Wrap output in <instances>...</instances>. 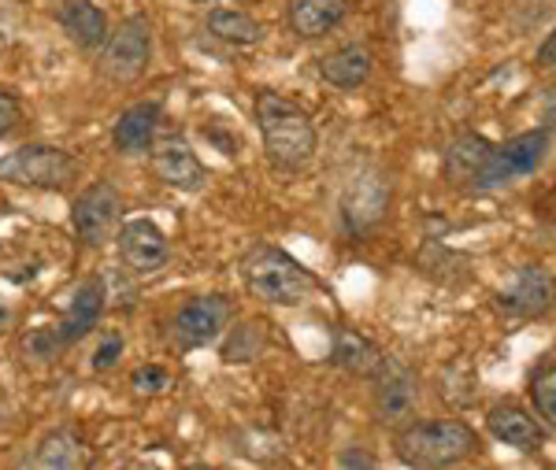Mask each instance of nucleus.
<instances>
[{
  "label": "nucleus",
  "mask_w": 556,
  "mask_h": 470,
  "mask_svg": "<svg viewBox=\"0 0 556 470\" xmlns=\"http://www.w3.org/2000/svg\"><path fill=\"white\" fill-rule=\"evenodd\" d=\"M253 115L260 126V138H264L267 160L278 170H301L312 164L319 138L316 126H312V115L301 104H293L282 93H271V89H260L253 101Z\"/></svg>",
  "instance_id": "f257e3e1"
},
{
  "label": "nucleus",
  "mask_w": 556,
  "mask_h": 470,
  "mask_svg": "<svg viewBox=\"0 0 556 470\" xmlns=\"http://www.w3.org/2000/svg\"><path fill=\"white\" fill-rule=\"evenodd\" d=\"M479 437L468 422L456 419H430V422H405L393 437V452L405 467L419 470H438V467H456L468 456H475Z\"/></svg>",
  "instance_id": "f03ea898"
},
{
  "label": "nucleus",
  "mask_w": 556,
  "mask_h": 470,
  "mask_svg": "<svg viewBox=\"0 0 556 470\" xmlns=\"http://www.w3.org/2000/svg\"><path fill=\"white\" fill-rule=\"evenodd\" d=\"M245 285L256 301L271 304V307H298L316 293V278L312 270L298 264L290 252L271 249V245H260L245 256Z\"/></svg>",
  "instance_id": "7ed1b4c3"
},
{
  "label": "nucleus",
  "mask_w": 556,
  "mask_h": 470,
  "mask_svg": "<svg viewBox=\"0 0 556 470\" xmlns=\"http://www.w3.org/2000/svg\"><path fill=\"white\" fill-rule=\"evenodd\" d=\"M78 175H83V164L56 144H23L0 160V182L41 189V193H64L71 182H78Z\"/></svg>",
  "instance_id": "20e7f679"
},
{
  "label": "nucleus",
  "mask_w": 556,
  "mask_h": 470,
  "mask_svg": "<svg viewBox=\"0 0 556 470\" xmlns=\"http://www.w3.org/2000/svg\"><path fill=\"white\" fill-rule=\"evenodd\" d=\"M152 63V23L149 15H127L101 45V75L108 82H138Z\"/></svg>",
  "instance_id": "39448f33"
},
{
  "label": "nucleus",
  "mask_w": 556,
  "mask_h": 470,
  "mask_svg": "<svg viewBox=\"0 0 556 470\" xmlns=\"http://www.w3.org/2000/svg\"><path fill=\"white\" fill-rule=\"evenodd\" d=\"M119 215H123V196L115 186L93 182L71 201V226L75 238L86 249H104L108 241H115L119 233Z\"/></svg>",
  "instance_id": "423d86ee"
},
{
  "label": "nucleus",
  "mask_w": 556,
  "mask_h": 470,
  "mask_svg": "<svg viewBox=\"0 0 556 470\" xmlns=\"http://www.w3.org/2000/svg\"><path fill=\"white\" fill-rule=\"evenodd\" d=\"M549 156V134L545 130H527L508 138L505 144H493L490 164L482 170L479 189H497V186H513L516 178L534 175L538 167Z\"/></svg>",
  "instance_id": "0eeeda50"
},
{
  "label": "nucleus",
  "mask_w": 556,
  "mask_h": 470,
  "mask_svg": "<svg viewBox=\"0 0 556 470\" xmlns=\"http://www.w3.org/2000/svg\"><path fill=\"white\" fill-rule=\"evenodd\" d=\"M230 322V301L219 293L208 296H193L190 304H182L172 319V345L178 352H193V348H208L223 338Z\"/></svg>",
  "instance_id": "6e6552de"
},
{
  "label": "nucleus",
  "mask_w": 556,
  "mask_h": 470,
  "mask_svg": "<svg viewBox=\"0 0 556 470\" xmlns=\"http://www.w3.org/2000/svg\"><path fill=\"white\" fill-rule=\"evenodd\" d=\"M338 212H342L345 233H353V238L375 230V226L386 219V212H390V178H386L382 170H361V175L345 186Z\"/></svg>",
  "instance_id": "1a4fd4ad"
},
{
  "label": "nucleus",
  "mask_w": 556,
  "mask_h": 470,
  "mask_svg": "<svg viewBox=\"0 0 556 470\" xmlns=\"http://www.w3.org/2000/svg\"><path fill=\"white\" fill-rule=\"evenodd\" d=\"M371 401H375V415L386 427H405V422L416 415V404H419V382L408 367L393 364L386 356V364L371 374Z\"/></svg>",
  "instance_id": "9d476101"
},
{
  "label": "nucleus",
  "mask_w": 556,
  "mask_h": 470,
  "mask_svg": "<svg viewBox=\"0 0 556 470\" xmlns=\"http://www.w3.org/2000/svg\"><path fill=\"white\" fill-rule=\"evenodd\" d=\"M152 170L167 189H178V193H201L204 182H208V167L201 164V156L193 152V144L178 134H167V138L152 141Z\"/></svg>",
  "instance_id": "9b49d317"
},
{
  "label": "nucleus",
  "mask_w": 556,
  "mask_h": 470,
  "mask_svg": "<svg viewBox=\"0 0 556 470\" xmlns=\"http://www.w3.org/2000/svg\"><path fill=\"white\" fill-rule=\"evenodd\" d=\"M115 245H119L123 267L134 270V275H152V270H160L167 264V256H172V241H167V233L152 219L123 223L119 233H115Z\"/></svg>",
  "instance_id": "f8f14e48"
},
{
  "label": "nucleus",
  "mask_w": 556,
  "mask_h": 470,
  "mask_svg": "<svg viewBox=\"0 0 556 470\" xmlns=\"http://www.w3.org/2000/svg\"><path fill=\"white\" fill-rule=\"evenodd\" d=\"M556 304V278L545 267H523L516 282L497 296V307L516 319H534Z\"/></svg>",
  "instance_id": "ddd939ff"
},
{
  "label": "nucleus",
  "mask_w": 556,
  "mask_h": 470,
  "mask_svg": "<svg viewBox=\"0 0 556 470\" xmlns=\"http://www.w3.org/2000/svg\"><path fill=\"white\" fill-rule=\"evenodd\" d=\"M104 307H108V289H104V278H86L83 285H78V293L71 296V304H67V312H64V319H60V341H64V348L71 345H78V341L86 338L89 330L101 322V315H104Z\"/></svg>",
  "instance_id": "4468645a"
},
{
  "label": "nucleus",
  "mask_w": 556,
  "mask_h": 470,
  "mask_svg": "<svg viewBox=\"0 0 556 470\" xmlns=\"http://www.w3.org/2000/svg\"><path fill=\"white\" fill-rule=\"evenodd\" d=\"M56 23L71 38V45H78L83 52H101V45L108 41V30H112L108 15L93 0H60Z\"/></svg>",
  "instance_id": "2eb2a0df"
},
{
  "label": "nucleus",
  "mask_w": 556,
  "mask_h": 470,
  "mask_svg": "<svg viewBox=\"0 0 556 470\" xmlns=\"http://www.w3.org/2000/svg\"><path fill=\"white\" fill-rule=\"evenodd\" d=\"M160 115H164L160 101L127 107L112 126L115 152H123V156H141V152H149L152 141H156V130H160Z\"/></svg>",
  "instance_id": "dca6fc26"
},
{
  "label": "nucleus",
  "mask_w": 556,
  "mask_h": 470,
  "mask_svg": "<svg viewBox=\"0 0 556 470\" xmlns=\"http://www.w3.org/2000/svg\"><path fill=\"white\" fill-rule=\"evenodd\" d=\"M349 15V0H290L286 23L290 30L304 41L327 38L330 30H338Z\"/></svg>",
  "instance_id": "f3484780"
},
{
  "label": "nucleus",
  "mask_w": 556,
  "mask_h": 470,
  "mask_svg": "<svg viewBox=\"0 0 556 470\" xmlns=\"http://www.w3.org/2000/svg\"><path fill=\"white\" fill-rule=\"evenodd\" d=\"M486 427L493 437L519 452H534V448H542V441H545V430L538 427V419L531 411L519 408V404H497V408L486 415Z\"/></svg>",
  "instance_id": "a211bd4d"
},
{
  "label": "nucleus",
  "mask_w": 556,
  "mask_h": 470,
  "mask_svg": "<svg viewBox=\"0 0 556 470\" xmlns=\"http://www.w3.org/2000/svg\"><path fill=\"white\" fill-rule=\"evenodd\" d=\"M490 152H493V144L486 138H479V134H464V138H456L450 149H445V160H442L445 178H450L453 186L479 189L482 170H486V164H490Z\"/></svg>",
  "instance_id": "6ab92c4d"
},
{
  "label": "nucleus",
  "mask_w": 556,
  "mask_h": 470,
  "mask_svg": "<svg viewBox=\"0 0 556 470\" xmlns=\"http://www.w3.org/2000/svg\"><path fill=\"white\" fill-rule=\"evenodd\" d=\"M375 56L364 49V45H342V49L327 52L319 60V75L323 82H330L334 89H356L371 78Z\"/></svg>",
  "instance_id": "aec40b11"
},
{
  "label": "nucleus",
  "mask_w": 556,
  "mask_h": 470,
  "mask_svg": "<svg viewBox=\"0 0 556 470\" xmlns=\"http://www.w3.org/2000/svg\"><path fill=\"white\" fill-rule=\"evenodd\" d=\"M86 463V445L71 427H56L34 445L26 467H41V470H71Z\"/></svg>",
  "instance_id": "412c9836"
},
{
  "label": "nucleus",
  "mask_w": 556,
  "mask_h": 470,
  "mask_svg": "<svg viewBox=\"0 0 556 470\" xmlns=\"http://www.w3.org/2000/svg\"><path fill=\"white\" fill-rule=\"evenodd\" d=\"M330 364L349 370V374H361V378H371L375 370L386 364L382 348L371 345L364 333L342 327L334 333V345H330Z\"/></svg>",
  "instance_id": "4be33fe9"
},
{
  "label": "nucleus",
  "mask_w": 556,
  "mask_h": 470,
  "mask_svg": "<svg viewBox=\"0 0 556 470\" xmlns=\"http://www.w3.org/2000/svg\"><path fill=\"white\" fill-rule=\"evenodd\" d=\"M204 30H208L215 41L238 45V49H249V45L264 41V26H260L249 12H238V8H215V12H208Z\"/></svg>",
  "instance_id": "5701e85b"
},
{
  "label": "nucleus",
  "mask_w": 556,
  "mask_h": 470,
  "mask_svg": "<svg viewBox=\"0 0 556 470\" xmlns=\"http://www.w3.org/2000/svg\"><path fill=\"white\" fill-rule=\"evenodd\" d=\"M64 352V341H60L56 327H41V330H30L23 338V356L34 359V364H52V359Z\"/></svg>",
  "instance_id": "b1692460"
},
{
  "label": "nucleus",
  "mask_w": 556,
  "mask_h": 470,
  "mask_svg": "<svg viewBox=\"0 0 556 470\" xmlns=\"http://www.w3.org/2000/svg\"><path fill=\"white\" fill-rule=\"evenodd\" d=\"M531 396H534L538 415H542L545 422H553V427H556V367H545L542 374H534Z\"/></svg>",
  "instance_id": "393cba45"
},
{
  "label": "nucleus",
  "mask_w": 556,
  "mask_h": 470,
  "mask_svg": "<svg viewBox=\"0 0 556 470\" xmlns=\"http://www.w3.org/2000/svg\"><path fill=\"white\" fill-rule=\"evenodd\" d=\"M130 385L138 389V393H164L167 385H172V374H167V367H160V364H146V367H138L130 374Z\"/></svg>",
  "instance_id": "a878e982"
},
{
  "label": "nucleus",
  "mask_w": 556,
  "mask_h": 470,
  "mask_svg": "<svg viewBox=\"0 0 556 470\" xmlns=\"http://www.w3.org/2000/svg\"><path fill=\"white\" fill-rule=\"evenodd\" d=\"M123 338L119 333H112V338H104L101 341V348L93 352V370H112L115 364H119V356H123Z\"/></svg>",
  "instance_id": "bb28decb"
},
{
  "label": "nucleus",
  "mask_w": 556,
  "mask_h": 470,
  "mask_svg": "<svg viewBox=\"0 0 556 470\" xmlns=\"http://www.w3.org/2000/svg\"><path fill=\"white\" fill-rule=\"evenodd\" d=\"M20 123H23V104L15 101L12 93H4V89H0V138H8V134H12Z\"/></svg>",
  "instance_id": "cd10ccee"
},
{
  "label": "nucleus",
  "mask_w": 556,
  "mask_h": 470,
  "mask_svg": "<svg viewBox=\"0 0 556 470\" xmlns=\"http://www.w3.org/2000/svg\"><path fill=\"white\" fill-rule=\"evenodd\" d=\"M538 63H542V67H556V30L545 38L542 49H538Z\"/></svg>",
  "instance_id": "c85d7f7f"
},
{
  "label": "nucleus",
  "mask_w": 556,
  "mask_h": 470,
  "mask_svg": "<svg viewBox=\"0 0 556 470\" xmlns=\"http://www.w3.org/2000/svg\"><path fill=\"white\" fill-rule=\"evenodd\" d=\"M4 427H8V404L0 401V430H4Z\"/></svg>",
  "instance_id": "c756f323"
},
{
  "label": "nucleus",
  "mask_w": 556,
  "mask_h": 470,
  "mask_svg": "<svg viewBox=\"0 0 556 470\" xmlns=\"http://www.w3.org/2000/svg\"><path fill=\"white\" fill-rule=\"evenodd\" d=\"M4 45H8V30H4V23H0V52H4Z\"/></svg>",
  "instance_id": "7c9ffc66"
}]
</instances>
